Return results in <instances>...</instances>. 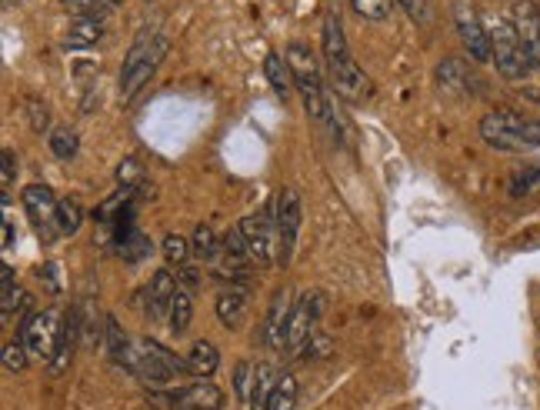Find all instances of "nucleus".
Here are the masks:
<instances>
[{
	"mask_svg": "<svg viewBox=\"0 0 540 410\" xmlns=\"http://www.w3.org/2000/svg\"><path fill=\"white\" fill-rule=\"evenodd\" d=\"M100 37H104V20H77V24L67 30L64 47L84 50V47H94Z\"/></svg>",
	"mask_w": 540,
	"mask_h": 410,
	"instance_id": "393cba45",
	"label": "nucleus"
},
{
	"mask_svg": "<svg viewBox=\"0 0 540 410\" xmlns=\"http://www.w3.org/2000/svg\"><path fill=\"white\" fill-rule=\"evenodd\" d=\"M24 367H27V347L17 344V340H10L4 347V370L7 374H20Z\"/></svg>",
	"mask_w": 540,
	"mask_h": 410,
	"instance_id": "f704fd0d",
	"label": "nucleus"
},
{
	"mask_svg": "<svg viewBox=\"0 0 540 410\" xmlns=\"http://www.w3.org/2000/svg\"><path fill=\"white\" fill-rule=\"evenodd\" d=\"M77 327H80V317L77 314H67L64 324H60V337H57V347H54V357H50V370L60 374L67 364H70V354H74V337H77Z\"/></svg>",
	"mask_w": 540,
	"mask_h": 410,
	"instance_id": "4be33fe9",
	"label": "nucleus"
},
{
	"mask_svg": "<svg viewBox=\"0 0 540 410\" xmlns=\"http://www.w3.org/2000/svg\"><path fill=\"white\" fill-rule=\"evenodd\" d=\"M400 10H407L410 20H417V24H430L434 20V0H397Z\"/></svg>",
	"mask_w": 540,
	"mask_h": 410,
	"instance_id": "72a5a7b5",
	"label": "nucleus"
},
{
	"mask_svg": "<svg viewBox=\"0 0 540 410\" xmlns=\"http://www.w3.org/2000/svg\"><path fill=\"white\" fill-rule=\"evenodd\" d=\"M107 350H110V357H114L117 364H124L127 350H130V340L124 337V330L117 327L114 317H107Z\"/></svg>",
	"mask_w": 540,
	"mask_h": 410,
	"instance_id": "473e14b6",
	"label": "nucleus"
},
{
	"mask_svg": "<svg viewBox=\"0 0 540 410\" xmlns=\"http://www.w3.org/2000/svg\"><path fill=\"white\" fill-rule=\"evenodd\" d=\"M394 4L397 0H350V7L364 20H387L394 14Z\"/></svg>",
	"mask_w": 540,
	"mask_h": 410,
	"instance_id": "2f4dec72",
	"label": "nucleus"
},
{
	"mask_svg": "<svg viewBox=\"0 0 540 410\" xmlns=\"http://www.w3.org/2000/svg\"><path fill=\"white\" fill-rule=\"evenodd\" d=\"M254 364L250 360H240L237 370H234V390H237V397L240 400H250V384H254Z\"/></svg>",
	"mask_w": 540,
	"mask_h": 410,
	"instance_id": "c9c22d12",
	"label": "nucleus"
},
{
	"mask_svg": "<svg viewBox=\"0 0 540 410\" xmlns=\"http://www.w3.org/2000/svg\"><path fill=\"white\" fill-rule=\"evenodd\" d=\"M140 180V164H137V157H127L124 164L117 167V184L120 187H134Z\"/></svg>",
	"mask_w": 540,
	"mask_h": 410,
	"instance_id": "e433bc0d",
	"label": "nucleus"
},
{
	"mask_svg": "<svg viewBox=\"0 0 540 410\" xmlns=\"http://www.w3.org/2000/svg\"><path fill=\"white\" fill-rule=\"evenodd\" d=\"M14 4H20V0H4V7H14Z\"/></svg>",
	"mask_w": 540,
	"mask_h": 410,
	"instance_id": "79ce46f5",
	"label": "nucleus"
},
{
	"mask_svg": "<svg viewBox=\"0 0 540 410\" xmlns=\"http://www.w3.org/2000/svg\"><path fill=\"white\" fill-rule=\"evenodd\" d=\"M457 34L464 40L467 54L477 60V64H487L490 60V30H484V24L470 14V10H460L457 14Z\"/></svg>",
	"mask_w": 540,
	"mask_h": 410,
	"instance_id": "2eb2a0df",
	"label": "nucleus"
},
{
	"mask_svg": "<svg viewBox=\"0 0 540 410\" xmlns=\"http://www.w3.org/2000/svg\"><path fill=\"white\" fill-rule=\"evenodd\" d=\"M437 80H440V87H444V90H464V94H474L470 87H480V80L474 77V70H470L467 64H460V60H454V57L440 60Z\"/></svg>",
	"mask_w": 540,
	"mask_h": 410,
	"instance_id": "a211bd4d",
	"label": "nucleus"
},
{
	"mask_svg": "<svg viewBox=\"0 0 540 410\" xmlns=\"http://www.w3.org/2000/svg\"><path fill=\"white\" fill-rule=\"evenodd\" d=\"M490 60H494L497 70L507 80H524L530 70H534L510 20H497V24L490 27Z\"/></svg>",
	"mask_w": 540,
	"mask_h": 410,
	"instance_id": "423d86ee",
	"label": "nucleus"
},
{
	"mask_svg": "<svg viewBox=\"0 0 540 410\" xmlns=\"http://www.w3.org/2000/svg\"><path fill=\"white\" fill-rule=\"evenodd\" d=\"M60 7L77 20H104L110 10L120 7V0H60Z\"/></svg>",
	"mask_w": 540,
	"mask_h": 410,
	"instance_id": "b1692460",
	"label": "nucleus"
},
{
	"mask_svg": "<svg viewBox=\"0 0 540 410\" xmlns=\"http://www.w3.org/2000/svg\"><path fill=\"white\" fill-rule=\"evenodd\" d=\"M290 290H277L274 300L267 307V317H264V327H260V340L270 347V350H284L287 347V324H290Z\"/></svg>",
	"mask_w": 540,
	"mask_h": 410,
	"instance_id": "ddd939ff",
	"label": "nucleus"
},
{
	"mask_svg": "<svg viewBox=\"0 0 540 410\" xmlns=\"http://www.w3.org/2000/svg\"><path fill=\"white\" fill-rule=\"evenodd\" d=\"M194 257L197 260H204V264H217L220 257H224V240H217V234H214V227L210 224H197V230H194Z\"/></svg>",
	"mask_w": 540,
	"mask_h": 410,
	"instance_id": "5701e85b",
	"label": "nucleus"
},
{
	"mask_svg": "<svg viewBox=\"0 0 540 410\" xmlns=\"http://www.w3.org/2000/svg\"><path fill=\"white\" fill-rule=\"evenodd\" d=\"M294 404H297V377L294 374H280L274 394H270L267 410H294Z\"/></svg>",
	"mask_w": 540,
	"mask_h": 410,
	"instance_id": "a878e982",
	"label": "nucleus"
},
{
	"mask_svg": "<svg viewBox=\"0 0 540 410\" xmlns=\"http://www.w3.org/2000/svg\"><path fill=\"white\" fill-rule=\"evenodd\" d=\"M247 287L244 284H230L217 294V317L224 327H240V320L247 317Z\"/></svg>",
	"mask_w": 540,
	"mask_h": 410,
	"instance_id": "f3484780",
	"label": "nucleus"
},
{
	"mask_svg": "<svg viewBox=\"0 0 540 410\" xmlns=\"http://www.w3.org/2000/svg\"><path fill=\"white\" fill-rule=\"evenodd\" d=\"M57 337H60V324H57L54 310H40V314H34L30 320L20 324V344H24L27 354L37 357V360L54 357Z\"/></svg>",
	"mask_w": 540,
	"mask_h": 410,
	"instance_id": "9b49d317",
	"label": "nucleus"
},
{
	"mask_svg": "<svg viewBox=\"0 0 540 410\" xmlns=\"http://www.w3.org/2000/svg\"><path fill=\"white\" fill-rule=\"evenodd\" d=\"M277 370L270 367V364H257L254 370V384H250V400H247V407L250 410H267L270 404V394H274V387H277Z\"/></svg>",
	"mask_w": 540,
	"mask_h": 410,
	"instance_id": "412c9836",
	"label": "nucleus"
},
{
	"mask_svg": "<svg viewBox=\"0 0 540 410\" xmlns=\"http://www.w3.org/2000/svg\"><path fill=\"white\" fill-rule=\"evenodd\" d=\"M177 277L170 274V270H157L154 277H150V287H147V304H150V317L164 320L170 317V307H174V297H177Z\"/></svg>",
	"mask_w": 540,
	"mask_h": 410,
	"instance_id": "dca6fc26",
	"label": "nucleus"
},
{
	"mask_svg": "<svg viewBox=\"0 0 540 410\" xmlns=\"http://www.w3.org/2000/svg\"><path fill=\"white\" fill-rule=\"evenodd\" d=\"M80 224H84V207H80L74 197H64V200H60V207H57V227H60V234H64V237L77 234Z\"/></svg>",
	"mask_w": 540,
	"mask_h": 410,
	"instance_id": "bb28decb",
	"label": "nucleus"
},
{
	"mask_svg": "<svg viewBox=\"0 0 540 410\" xmlns=\"http://www.w3.org/2000/svg\"><path fill=\"white\" fill-rule=\"evenodd\" d=\"M327 307V294L324 290H307V294L297 297L294 310H290V324H287V350H300L307 347V340L317 334V320L324 317Z\"/></svg>",
	"mask_w": 540,
	"mask_h": 410,
	"instance_id": "6e6552de",
	"label": "nucleus"
},
{
	"mask_svg": "<svg viewBox=\"0 0 540 410\" xmlns=\"http://www.w3.org/2000/svg\"><path fill=\"white\" fill-rule=\"evenodd\" d=\"M220 404H224V394L204 380L177 390H154V397H150L154 410H220Z\"/></svg>",
	"mask_w": 540,
	"mask_h": 410,
	"instance_id": "1a4fd4ad",
	"label": "nucleus"
},
{
	"mask_svg": "<svg viewBox=\"0 0 540 410\" xmlns=\"http://www.w3.org/2000/svg\"><path fill=\"white\" fill-rule=\"evenodd\" d=\"M287 64H290V74H294V84L300 90V97H304V110L310 120H317V124H330L334 130V137L340 130L334 127V114H330V100H327V90H324V77H320V64L314 57V50L307 44H294L287 47Z\"/></svg>",
	"mask_w": 540,
	"mask_h": 410,
	"instance_id": "7ed1b4c3",
	"label": "nucleus"
},
{
	"mask_svg": "<svg viewBox=\"0 0 540 410\" xmlns=\"http://www.w3.org/2000/svg\"><path fill=\"white\" fill-rule=\"evenodd\" d=\"M264 74L270 80V87H274V94L277 97H290V90H294V74H290V64H287V57H280L277 50H270V54L264 57Z\"/></svg>",
	"mask_w": 540,
	"mask_h": 410,
	"instance_id": "aec40b11",
	"label": "nucleus"
},
{
	"mask_svg": "<svg viewBox=\"0 0 540 410\" xmlns=\"http://www.w3.org/2000/svg\"><path fill=\"white\" fill-rule=\"evenodd\" d=\"M480 137L497 150H537L540 120L514 114V110H490V114L480 120Z\"/></svg>",
	"mask_w": 540,
	"mask_h": 410,
	"instance_id": "39448f33",
	"label": "nucleus"
},
{
	"mask_svg": "<svg viewBox=\"0 0 540 410\" xmlns=\"http://www.w3.org/2000/svg\"><path fill=\"white\" fill-rule=\"evenodd\" d=\"M514 30L520 37V44H524L527 57H530V67H540V10L537 4H530V0H520V4L514 7Z\"/></svg>",
	"mask_w": 540,
	"mask_h": 410,
	"instance_id": "4468645a",
	"label": "nucleus"
},
{
	"mask_svg": "<svg viewBox=\"0 0 540 410\" xmlns=\"http://www.w3.org/2000/svg\"><path fill=\"white\" fill-rule=\"evenodd\" d=\"M50 154L57 160H70L77 157V134L70 127H57L54 134H50Z\"/></svg>",
	"mask_w": 540,
	"mask_h": 410,
	"instance_id": "7c9ffc66",
	"label": "nucleus"
},
{
	"mask_svg": "<svg viewBox=\"0 0 540 410\" xmlns=\"http://www.w3.org/2000/svg\"><path fill=\"white\" fill-rule=\"evenodd\" d=\"M240 230H244V240H247V250H250V260L260 267L274 264L277 260V224H274V214L270 210H257L240 220Z\"/></svg>",
	"mask_w": 540,
	"mask_h": 410,
	"instance_id": "9d476101",
	"label": "nucleus"
},
{
	"mask_svg": "<svg viewBox=\"0 0 540 410\" xmlns=\"http://www.w3.org/2000/svg\"><path fill=\"white\" fill-rule=\"evenodd\" d=\"M190 317H194V300H190V290L180 287L177 297H174V307H170V330L174 334H184V330L190 327Z\"/></svg>",
	"mask_w": 540,
	"mask_h": 410,
	"instance_id": "cd10ccee",
	"label": "nucleus"
},
{
	"mask_svg": "<svg viewBox=\"0 0 540 410\" xmlns=\"http://www.w3.org/2000/svg\"><path fill=\"white\" fill-rule=\"evenodd\" d=\"M14 174H17V157L14 150L4 147V194L10 190V184H14Z\"/></svg>",
	"mask_w": 540,
	"mask_h": 410,
	"instance_id": "ea45409f",
	"label": "nucleus"
},
{
	"mask_svg": "<svg viewBox=\"0 0 540 410\" xmlns=\"http://www.w3.org/2000/svg\"><path fill=\"white\" fill-rule=\"evenodd\" d=\"M10 247H14V224L4 217V250H10Z\"/></svg>",
	"mask_w": 540,
	"mask_h": 410,
	"instance_id": "a19ab883",
	"label": "nucleus"
},
{
	"mask_svg": "<svg viewBox=\"0 0 540 410\" xmlns=\"http://www.w3.org/2000/svg\"><path fill=\"white\" fill-rule=\"evenodd\" d=\"M164 257L170 267H187V260L194 257V244L180 234H167L164 237Z\"/></svg>",
	"mask_w": 540,
	"mask_h": 410,
	"instance_id": "c756f323",
	"label": "nucleus"
},
{
	"mask_svg": "<svg viewBox=\"0 0 540 410\" xmlns=\"http://www.w3.org/2000/svg\"><path fill=\"white\" fill-rule=\"evenodd\" d=\"M217 367H220V350L210 344V340H197V344L187 350V370L194 377L204 380L214 374Z\"/></svg>",
	"mask_w": 540,
	"mask_h": 410,
	"instance_id": "6ab92c4d",
	"label": "nucleus"
},
{
	"mask_svg": "<svg viewBox=\"0 0 540 410\" xmlns=\"http://www.w3.org/2000/svg\"><path fill=\"white\" fill-rule=\"evenodd\" d=\"M164 54H167V37L157 34V30H140L137 40L127 50L124 67H120V97L134 100L150 84V77L157 74Z\"/></svg>",
	"mask_w": 540,
	"mask_h": 410,
	"instance_id": "20e7f679",
	"label": "nucleus"
},
{
	"mask_svg": "<svg viewBox=\"0 0 540 410\" xmlns=\"http://www.w3.org/2000/svg\"><path fill=\"white\" fill-rule=\"evenodd\" d=\"M30 127H34L37 130V134H40V130H44L47 124H50V117H47V107H40V100H30Z\"/></svg>",
	"mask_w": 540,
	"mask_h": 410,
	"instance_id": "58836bf2",
	"label": "nucleus"
},
{
	"mask_svg": "<svg viewBox=\"0 0 540 410\" xmlns=\"http://www.w3.org/2000/svg\"><path fill=\"white\" fill-rule=\"evenodd\" d=\"M320 44H324L327 74H330V84H334V90H337V97L350 100V104H364V100L374 94V84H370V77L357 67L354 54H350L347 37H344V24H340L337 10H330V14L324 17Z\"/></svg>",
	"mask_w": 540,
	"mask_h": 410,
	"instance_id": "f257e3e1",
	"label": "nucleus"
},
{
	"mask_svg": "<svg viewBox=\"0 0 540 410\" xmlns=\"http://www.w3.org/2000/svg\"><path fill=\"white\" fill-rule=\"evenodd\" d=\"M534 190H540V170H530V174H520L514 180V194H534Z\"/></svg>",
	"mask_w": 540,
	"mask_h": 410,
	"instance_id": "4c0bfd02",
	"label": "nucleus"
},
{
	"mask_svg": "<svg viewBox=\"0 0 540 410\" xmlns=\"http://www.w3.org/2000/svg\"><path fill=\"white\" fill-rule=\"evenodd\" d=\"M124 367L150 390H174V380L180 374H190L187 360H180L174 350H167L157 340H134Z\"/></svg>",
	"mask_w": 540,
	"mask_h": 410,
	"instance_id": "f03ea898",
	"label": "nucleus"
},
{
	"mask_svg": "<svg viewBox=\"0 0 540 410\" xmlns=\"http://www.w3.org/2000/svg\"><path fill=\"white\" fill-rule=\"evenodd\" d=\"M17 297H20L17 274L14 267L4 264V270H0V310H4V317H10L17 310Z\"/></svg>",
	"mask_w": 540,
	"mask_h": 410,
	"instance_id": "c85d7f7f",
	"label": "nucleus"
},
{
	"mask_svg": "<svg viewBox=\"0 0 540 410\" xmlns=\"http://www.w3.org/2000/svg\"><path fill=\"white\" fill-rule=\"evenodd\" d=\"M24 210H27V217L34 220V227H37V234L40 240H54L60 234V227H57V207H60V200L50 194V187L44 184H30L24 187Z\"/></svg>",
	"mask_w": 540,
	"mask_h": 410,
	"instance_id": "f8f14e48",
	"label": "nucleus"
},
{
	"mask_svg": "<svg viewBox=\"0 0 540 410\" xmlns=\"http://www.w3.org/2000/svg\"><path fill=\"white\" fill-rule=\"evenodd\" d=\"M300 220H304V210H300V194L297 190L284 187L277 194L274 204V224H277V264L287 267L294 260L297 237H300Z\"/></svg>",
	"mask_w": 540,
	"mask_h": 410,
	"instance_id": "0eeeda50",
	"label": "nucleus"
}]
</instances>
